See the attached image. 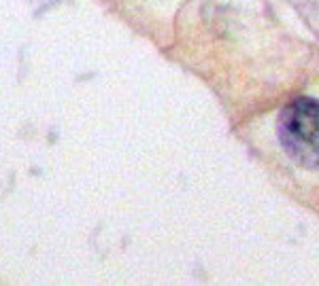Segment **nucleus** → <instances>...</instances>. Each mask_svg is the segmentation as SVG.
Masks as SVG:
<instances>
[{
    "label": "nucleus",
    "mask_w": 319,
    "mask_h": 286,
    "mask_svg": "<svg viewBox=\"0 0 319 286\" xmlns=\"http://www.w3.org/2000/svg\"><path fill=\"white\" fill-rule=\"evenodd\" d=\"M279 136L285 153L302 168L319 170V102L296 98L281 110Z\"/></svg>",
    "instance_id": "obj_1"
}]
</instances>
